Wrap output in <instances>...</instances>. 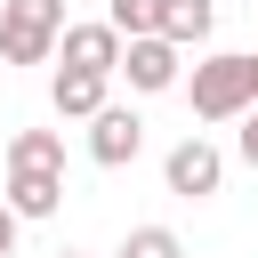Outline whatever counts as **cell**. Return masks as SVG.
Wrapping results in <instances>:
<instances>
[{
  "label": "cell",
  "instance_id": "5b68a950",
  "mask_svg": "<svg viewBox=\"0 0 258 258\" xmlns=\"http://www.w3.org/2000/svg\"><path fill=\"white\" fill-rule=\"evenodd\" d=\"M145 153V121H137V105H105L97 121H89V161L97 169H129Z\"/></svg>",
  "mask_w": 258,
  "mask_h": 258
},
{
  "label": "cell",
  "instance_id": "3957f363",
  "mask_svg": "<svg viewBox=\"0 0 258 258\" xmlns=\"http://www.w3.org/2000/svg\"><path fill=\"white\" fill-rule=\"evenodd\" d=\"M161 177H169V194L177 202H210L218 185H226V153H218V137H177L169 145V161H161Z\"/></svg>",
  "mask_w": 258,
  "mask_h": 258
},
{
  "label": "cell",
  "instance_id": "277c9868",
  "mask_svg": "<svg viewBox=\"0 0 258 258\" xmlns=\"http://www.w3.org/2000/svg\"><path fill=\"white\" fill-rule=\"evenodd\" d=\"M121 81H129L137 97H169V89L185 81V48H169L161 32H145V40H121Z\"/></svg>",
  "mask_w": 258,
  "mask_h": 258
},
{
  "label": "cell",
  "instance_id": "9c48e42d",
  "mask_svg": "<svg viewBox=\"0 0 258 258\" xmlns=\"http://www.w3.org/2000/svg\"><path fill=\"white\" fill-rule=\"evenodd\" d=\"M210 24H218L210 0H161V40H169V48H202Z\"/></svg>",
  "mask_w": 258,
  "mask_h": 258
},
{
  "label": "cell",
  "instance_id": "7a4b0ae2",
  "mask_svg": "<svg viewBox=\"0 0 258 258\" xmlns=\"http://www.w3.org/2000/svg\"><path fill=\"white\" fill-rule=\"evenodd\" d=\"M64 40V0H0V64H48Z\"/></svg>",
  "mask_w": 258,
  "mask_h": 258
},
{
  "label": "cell",
  "instance_id": "52a82bcc",
  "mask_svg": "<svg viewBox=\"0 0 258 258\" xmlns=\"http://www.w3.org/2000/svg\"><path fill=\"white\" fill-rule=\"evenodd\" d=\"M0 202H8L24 226H32V218H56V210H64V169H8Z\"/></svg>",
  "mask_w": 258,
  "mask_h": 258
},
{
  "label": "cell",
  "instance_id": "8992f818",
  "mask_svg": "<svg viewBox=\"0 0 258 258\" xmlns=\"http://www.w3.org/2000/svg\"><path fill=\"white\" fill-rule=\"evenodd\" d=\"M56 56H64V73H121V32L97 16V24H64V40H56Z\"/></svg>",
  "mask_w": 258,
  "mask_h": 258
},
{
  "label": "cell",
  "instance_id": "5bb4252c",
  "mask_svg": "<svg viewBox=\"0 0 258 258\" xmlns=\"http://www.w3.org/2000/svg\"><path fill=\"white\" fill-rule=\"evenodd\" d=\"M234 145H242V161H250V169H258V105H250V113H242V137H234Z\"/></svg>",
  "mask_w": 258,
  "mask_h": 258
},
{
  "label": "cell",
  "instance_id": "8fae6325",
  "mask_svg": "<svg viewBox=\"0 0 258 258\" xmlns=\"http://www.w3.org/2000/svg\"><path fill=\"white\" fill-rule=\"evenodd\" d=\"M105 24L121 40H145V32H161V0H105Z\"/></svg>",
  "mask_w": 258,
  "mask_h": 258
},
{
  "label": "cell",
  "instance_id": "6da1fadb",
  "mask_svg": "<svg viewBox=\"0 0 258 258\" xmlns=\"http://www.w3.org/2000/svg\"><path fill=\"white\" fill-rule=\"evenodd\" d=\"M185 105H194V121H242L250 105H258V56H234V48H218V56H202L194 73H185Z\"/></svg>",
  "mask_w": 258,
  "mask_h": 258
},
{
  "label": "cell",
  "instance_id": "30bf717a",
  "mask_svg": "<svg viewBox=\"0 0 258 258\" xmlns=\"http://www.w3.org/2000/svg\"><path fill=\"white\" fill-rule=\"evenodd\" d=\"M8 169H64V129H16Z\"/></svg>",
  "mask_w": 258,
  "mask_h": 258
},
{
  "label": "cell",
  "instance_id": "9a60e30c",
  "mask_svg": "<svg viewBox=\"0 0 258 258\" xmlns=\"http://www.w3.org/2000/svg\"><path fill=\"white\" fill-rule=\"evenodd\" d=\"M56 258H81V250H56Z\"/></svg>",
  "mask_w": 258,
  "mask_h": 258
},
{
  "label": "cell",
  "instance_id": "ba28073f",
  "mask_svg": "<svg viewBox=\"0 0 258 258\" xmlns=\"http://www.w3.org/2000/svg\"><path fill=\"white\" fill-rule=\"evenodd\" d=\"M48 105H56V121H97V113L113 105V81H105V73H64V64H56Z\"/></svg>",
  "mask_w": 258,
  "mask_h": 258
},
{
  "label": "cell",
  "instance_id": "7c38bea8",
  "mask_svg": "<svg viewBox=\"0 0 258 258\" xmlns=\"http://www.w3.org/2000/svg\"><path fill=\"white\" fill-rule=\"evenodd\" d=\"M121 258H185V242L169 226H129L121 234Z\"/></svg>",
  "mask_w": 258,
  "mask_h": 258
},
{
  "label": "cell",
  "instance_id": "4fadbf2b",
  "mask_svg": "<svg viewBox=\"0 0 258 258\" xmlns=\"http://www.w3.org/2000/svg\"><path fill=\"white\" fill-rule=\"evenodd\" d=\"M16 234H24V218H16L8 202H0V258H16Z\"/></svg>",
  "mask_w": 258,
  "mask_h": 258
}]
</instances>
